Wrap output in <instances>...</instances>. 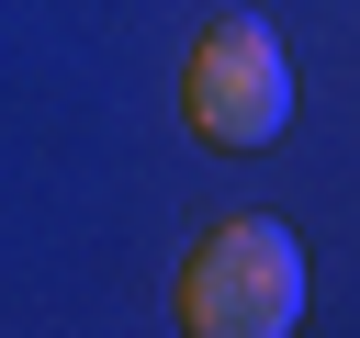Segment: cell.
<instances>
[{
    "label": "cell",
    "mask_w": 360,
    "mask_h": 338,
    "mask_svg": "<svg viewBox=\"0 0 360 338\" xmlns=\"http://www.w3.org/2000/svg\"><path fill=\"white\" fill-rule=\"evenodd\" d=\"M180 124L202 146H225V158L281 146V124H292V56H281V34L248 23V11L202 23L191 56H180Z\"/></svg>",
    "instance_id": "cell-2"
},
{
    "label": "cell",
    "mask_w": 360,
    "mask_h": 338,
    "mask_svg": "<svg viewBox=\"0 0 360 338\" xmlns=\"http://www.w3.org/2000/svg\"><path fill=\"white\" fill-rule=\"evenodd\" d=\"M304 237L270 225V214H225L191 237L169 304H180V338H292L304 327Z\"/></svg>",
    "instance_id": "cell-1"
}]
</instances>
